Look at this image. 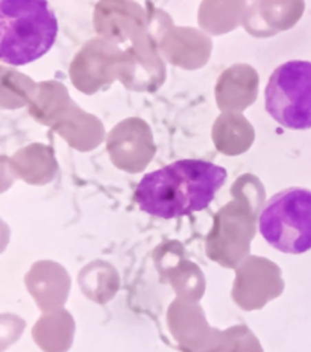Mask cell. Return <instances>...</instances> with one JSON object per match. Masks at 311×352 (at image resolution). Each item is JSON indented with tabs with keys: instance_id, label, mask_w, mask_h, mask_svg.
<instances>
[{
	"instance_id": "obj_1",
	"label": "cell",
	"mask_w": 311,
	"mask_h": 352,
	"mask_svg": "<svg viewBox=\"0 0 311 352\" xmlns=\"http://www.w3.org/2000/svg\"><path fill=\"white\" fill-rule=\"evenodd\" d=\"M226 178L225 167L185 158L144 175L134 197L138 208L147 214L160 219L182 217L208 208Z\"/></svg>"
},
{
	"instance_id": "obj_4",
	"label": "cell",
	"mask_w": 311,
	"mask_h": 352,
	"mask_svg": "<svg viewBox=\"0 0 311 352\" xmlns=\"http://www.w3.org/2000/svg\"><path fill=\"white\" fill-rule=\"evenodd\" d=\"M264 105L281 126L311 129V63L294 60L278 65L266 85Z\"/></svg>"
},
{
	"instance_id": "obj_5",
	"label": "cell",
	"mask_w": 311,
	"mask_h": 352,
	"mask_svg": "<svg viewBox=\"0 0 311 352\" xmlns=\"http://www.w3.org/2000/svg\"><path fill=\"white\" fill-rule=\"evenodd\" d=\"M23 328L14 327L12 319L5 316H0V352H3L6 348L17 340L20 331Z\"/></svg>"
},
{
	"instance_id": "obj_6",
	"label": "cell",
	"mask_w": 311,
	"mask_h": 352,
	"mask_svg": "<svg viewBox=\"0 0 311 352\" xmlns=\"http://www.w3.org/2000/svg\"><path fill=\"white\" fill-rule=\"evenodd\" d=\"M6 237H8V232H6V228L5 225L0 222V251H2L3 246H5V241H6Z\"/></svg>"
},
{
	"instance_id": "obj_3",
	"label": "cell",
	"mask_w": 311,
	"mask_h": 352,
	"mask_svg": "<svg viewBox=\"0 0 311 352\" xmlns=\"http://www.w3.org/2000/svg\"><path fill=\"white\" fill-rule=\"evenodd\" d=\"M258 231L277 251L299 255L311 249V190L290 187L273 195L258 214Z\"/></svg>"
},
{
	"instance_id": "obj_2",
	"label": "cell",
	"mask_w": 311,
	"mask_h": 352,
	"mask_svg": "<svg viewBox=\"0 0 311 352\" xmlns=\"http://www.w3.org/2000/svg\"><path fill=\"white\" fill-rule=\"evenodd\" d=\"M59 31L55 11L43 0H0V61L21 67L46 55Z\"/></svg>"
}]
</instances>
